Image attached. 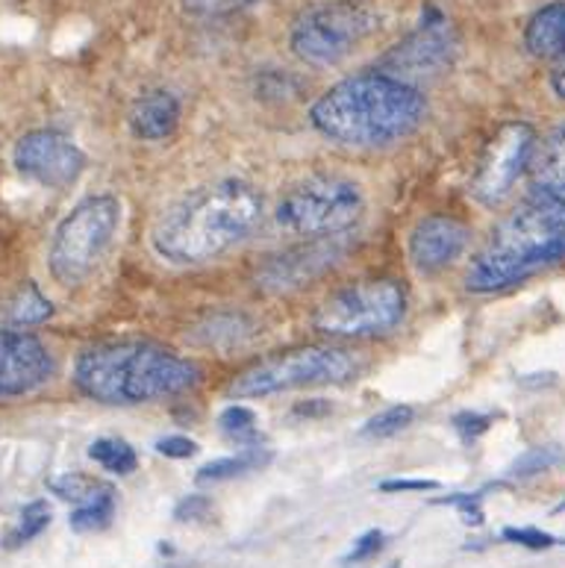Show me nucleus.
Listing matches in <instances>:
<instances>
[{
  "label": "nucleus",
  "mask_w": 565,
  "mask_h": 568,
  "mask_svg": "<svg viewBox=\"0 0 565 568\" xmlns=\"http://www.w3.org/2000/svg\"><path fill=\"white\" fill-rule=\"evenodd\" d=\"M427 101L415 85L383 71H363L330 85L310 110L321 136L347 148H383L422 128Z\"/></svg>",
  "instance_id": "nucleus-1"
},
{
  "label": "nucleus",
  "mask_w": 565,
  "mask_h": 568,
  "mask_svg": "<svg viewBox=\"0 0 565 568\" xmlns=\"http://www.w3.org/2000/svg\"><path fill=\"white\" fill-rule=\"evenodd\" d=\"M262 221V195L245 180H221L171 206L153 227V251L178 265L210 263L245 242Z\"/></svg>",
  "instance_id": "nucleus-2"
},
{
  "label": "nucleus",
  "mask_w": 565,
  "mask_h": 568,
  "mask_svg": "<svg viewBox=\"0 0 565 568\" xmlns=\"http://www.w3.org/2000/svg\"><path fill=\"white\" fill-rule=\"evenodd\" d=\"M201 381V365L153 342H101L74 363V386L110 407L174 398Z\"/></svg>",
  "instance_id": "nucleus-3"
},
{
  "label": "nucleus",
  "mask_w": 565,
  "mask_h": 568,
  "mask_svg": "<svg viewBox=\"0 0 565 568\" xmlns=\"http://www.w3.org/2000/svg\"><path fill=\"white\" fill-rule=\"evenodd\" d=\"M563 260L565 201L536 195L492 230L486 245L468 263L465 288L477 295H492Z\"/></svg>",
  "instance_id": "nucleus-4"
},
{
  "label": "nucleus",
  "mask_w": 565,
  "mask_h": 568,
  "mask_svg": "<svg viewBox=\"0 0 565 568\" xmlns=\"http://www.w3.org/2000/svg\"><path fill=\"white\" fill-rule=\"evenodd\" d=\"M380 27V12L369 0H324L295 18L289 48L310 69L345 62Z\"/></svg>",
  "instance_id": "nucleus-5"
},
{
  "label": "nucleus",
  "mask_w": 565,
  "mask_h": 568,
  "mask_svg": "<svg viewBox=\"0 0 565 568\" xmlns=\"http://www.w3.org/2000/svg\"><path fill=\"white\" fill-rule=\"evenodd\" d=\"M121 224V201L115 195L85 197L65 215L51 239L48 268L60 286H80L101 265Z\"/></svg>",
  "instance_id": "nucleus-6"
},
{
  "label": "nucleus",
  "mask_w": 565,
  "mask_h": 568,
  "mask_svg": "<svg viewBox=\"0 0 565 568\" xmlns=\"http://www.w3.org/2000/svg\"><path fill=\"white\" fill-rule=\"evenodd\" d=\"M365 213L363 189L354 180L336 178V174H315L289 189L278 204L280 230L301 239H327L342 236L354 227Z\"/></svg>",
  "instance_id": "nucleus-7"
},
{
  "label": "nucleus",
  "mask_w": 565,
  "mask_h": 568,
  "mask_svg": "<svg viewBox=\"0 0 565 568\" xmlns=\"http://www.w3.org/2000/svg\"><path fill=\"white\" fill-rule=\"evenodd\" d=\"M406 315V292L397 281H363L339 288L315 310L313 327L336 339H369L395 331Z\"/></svg>",
  "instance_id": "nucleus-8"
},
{
  "label": "nucleus",
  "mask_w": 565,
  "mask_h": 568,
  "mask_svg": "<svg viewBox=\"0 0 565 568\" xmlns=\"http://www.w3.org/2000/svg\"><path fill=\"white\" fill-rule=\"evenodd\" d=\"M356 372L354 359L339 348L327 345H306V348L286 351L269 356L239 374L230 392L236 398H269L280 392L304 389V386H324V383H345Z\"/></svg>",
  "instance_id": "nucleus-9"
},
{
  "label": "nucleus",
  "mask_w": 565,
  "mask_h": 568,
  "mask_svg": "<svg viewBox=\"0 0 565 568\" xmlns=\"http://www.w3.org/2000/svg\"><path fill=\"white\" fill-rule=\"evenodd\" d=\"M536 133L527 121H509L490 139L472 178V195L483 206H501L531 165Z\"/></svg>",
  "instance_id": "nucleus-10"
},
{
  "label": "nucleus",
  "mask_w": 565,
  "mask_h": 568,
  "mask_svg": "<svg viewBox=\"0 0 565 568\" xmlns=\"http://www.w3.org/2000/svg\"><path fill=\"white\" fill-rule=\"evenodd\" d=\"M456 51H460L456 33L436 9H431V16L424 18L422 27L406 36L404 42H397L380 60L377 71L413 85L418 80H433V77L445 74L454 65Z\"/></svg>",
  "instance_id": "nucleus-11"
},
{
  "label": "nucleus",
  "mask_w": 565,
  "mask_h": 568,
  "mask_svg": "<svg viewBox=\"0 0 565 568\" xmlns=\"http://www.w3.org/2000/svg\"><path fill=\"white\" fill-rule=\"evenodd\" d=\"M12 162L44 189H65L85 171V153L57 130H33L18 139Z\"/></svg>",
  "instance_id": "nucleus-12"
},
{
  "label": "nucleus",
  "mask_w": 565,
  "mask_h": 568,
  "mask_svg": "<svg viewBox=\"0 0 565 568\" xmlns=\"http://www.w3.org/2000/svg\"><path fill=\"white\" fill-rule=\"evenodd\" d=\"M342 254H345V247H342L339 236L306 239L304 245L269 256L256 268V286L265 288V292H274V295L301 288L315 281V277H321L327 268H333Z\"/></svg>",
  "instance_id": "nucleus-13"
},
{
  "label": "nucleus",
  "mask_w": 565,
  "mask_h": 568,
  "mask_svg": "<svg viewBox=\"0 0 565 568\" xmlns=\"http://www.w3.org/2000/svg\"><path fill=\"white\" fill-rule=\"evenodd\" d=\"M57 372L53 354L39 336L0 327V398L39 389Z\"/></svg>",
  "instance_id": "nucleus-14"
},
{
  "label": "nucleus",
  "mask_w": 565,
  "mask_h": 568,
  "mask_svg": "<svg viewBox=\"0 0 565 568\" xmlns=\"http://www.w3.org/2000/svg\"><path fill=\"white\" fill-rule=\"evenodd\" d=\"M472 230L447 215H431L415 224L410 236V260L422 274H440L465 254Z\"/></svg>",
  "instance_id": "nucleus-15"
},
{
  "label": "nucleus",
  "mask_w": 565,
  "mask_h": 568,
  "mask_svg": "<svg viewBox=\"0 0 565 568\" xmlns=\"http://www.w3.org/2000/svg\"><path fill=\"white\" fill-rule=\"evenodd\" d=\"M527 174H531L533 195L565 201V121L542 142H536Z\"/></svg>",
  "instance_id": "nucleus-16"
},
{
  "label": "nucleus",
  "mask_w": 565,
  "mask_h": 568,
  "mask_svg": "<svg viewBox=\"0 0 565 568\" xmlns=\"http://www.w3.org/2000/svg\"><path fill=\"white\" fill-rule=\"evenodd\" d=\"M180 124V101L178 94L157 89L142 98H135L130 106V130L135 139L144 142H162L169 139Z\"/></svg>",
  "instance_id": "nucleus-17"
},
{
  "label": "nucleus",
  "mask_w": 565,
  "mask_h": 568,
  "mask_svg": "<svg viewBox=\"0 0 565 568\" xmlns=\"http://www.w3.org/2000/svg\"><path fill=\"white\" fill-rule=\"evenodd\" d=\"M524 48L536 60H559L565 53V0L536 9L524 27Z\"/></svg>",
  "instance_id": "nucleus-18"
},
{
  "label": "nucleus",
  "mask_w": 565,
  "mask_h": 568,
  "mask_svg": "<svg viewBox=\"0 0 565 568\" xmlns=\"http://www.w3.org/2000/svg\"><path fill=\"white\" fill-rule=\"evenodd\" d=\"M251 333H253V324L248 322L242 313H219V315H210V318L198 327L194 342L203 345V348L230 351V348H239Z\"/></svg>",
  "instance_id": "nucleus-19"
},
{
  "label": "nucleus",
  "mask_w": 565,
  "mask_h": 568,
  "mask_svg": "<svg viewBox=\"0 0 565 568\" xmlns=\"http://www.w3.org/2000/svg\"><path fill=\"white\" fill-rule=\"evenodd\" d=\"M274 459L269 448H242L236 457H221L212 459L198 471V484H221V480H233V477L251 475V471H260Z\"/></svg>",
  "instance_id": "nucleus-20"
},
{
  "label": "nucleus",
  "mask_w": 565,
  "mask_h": 568,
  "mask_svg": "<svg viewBox=\"0 0 565 568\" xmlns=\"http://www.w3.org/2000/svg\"><path fill=\"white\" fill-rule=\"evenodd\" d=\"M3 315H7V322L12 327H33V324H42L51 318L53 304L42 295V288L36 286L33 281H27L16 295L9 297Z\"/></svg>",
  "instance_id": "nucleus-21"
},
{
  "label": "nucleus",
  "mask_w": 565,
  "mask_h": 568,
  "mask_svg": "<svg viewBox=\"0 0 565 568\" xmlns=\"http://www.w3.org/2000/svg\"><path fill=\"white\" fill-rule=\"evenodd\" d=\"M112 516H115V489L110 484H103L92 498L77 504V509L68 518V525L77 534H98L103 527H110Z\"/></svg>",
  "instance_id": "nucleus-22"
},
{
  "label": "nucleus",
  "mask_w": 565,
  "mask_h": 568,
  "mask_svg": "<svg viewBox=\"0 0 565 568\" xmlns=\"http://www.w3.org/2000/svg\"><path fill=\"white\" fill-rule=\"evenodd\" d=\"M51 525V507H48V500H33V504H27L24 509H21V516H18V521L7 530V536H3V548H9V551H16V548H21V545L33 542L36 536L44 534V527Z\"/></svg>",
  "instance_id": "nucleus-23"
},
{
  "label": "nucleus",
  "mask_w": 565,
  "mask_h": 568,
  "mask_svg": "<svg viewBox=\"0 0 565 568\" xmlns=\"http://www.w3.org/2000/svg\"><path fill=\"white\" fill-rule=\"evenodd\" d=\"M221 433L228 436L230 442H236L242 448H256L262 442L260 430H256V413L242 404H233L219 416Z\"/></svg>",
  "instance_id": "nucleus-24"
},
{
  "label": "nucleus",
  "mask_w": 565,
  "mask_h": 568,
  "mask_svg": "<svg viewBox=\"0 0 565 568\" xmlns=\"http://www.w3.org/2000/svg\"><path fill=\"white\" fill-rule=\"evenodd\" d=\"M89 457L103 466L112 475H130L139 466V457H135V450L127 445L124 439H98L92 442V448H89Z\"/></svg>",
  "instance_id": "nucleus-25"
},
{
  "label": "nucleus",
  "mask_w": 565,
  "mask_h": 568,
  "mask_svg": "<svg viewBox=\"0 0 565 568\" xmlns=\"http://www.w3.org/2000/svg\"><path fill=\"white\" fill-rule=\"evenodd\" d=\"M559 463H565V450L559 445H536V448L524 450L522 457L509 466L506 475L515 477V480H524V477H536L542 471H551Z\"/></svg>",
  "instance_id": "nucleus-26"
},
{
  "label": "nucleus",
  "mask_w": 565,
  "mask_h": 568,
  "mask_svg": "<svg viewBox=\"0 0 565 568\" xmlns=\"http://www.w3.org/2000/svg\"><path fill=\"white\" fill-rule=\"evenodd\" d=\"M415 409L406 407V404H395V407L383 409L374 418H369L363 427V436L369 439H389V436H395V433L406 430V427L413 425Z\"/></svg>",
  "instance_id": "nucleus-27"
},
{
  "label": "nucleus",
  "mask_w": 565,
  "mask_h": 568,
  "mask_svg": "<svg viewBox=\"0 0 565 568\" xmlns=\"http://www.w3.org/2000/svg\"><path fill=\"white\" fill-rule=\"evenodd\" d=\"M101 480H94V477L89 475H60V477H51L48 480V489H51L57 498L62 500H71V504H83V500L92 498L98 489H101Z\"/></svg>",
  "instance_id": "nucleus-28"
},
{
  "label": "nucleus",
  "mask_w": 565,
  "mask_h": 568,
  "mask_svg": "<svg viewBox=\"0 0 565 568\" xmlns=\"http://www.w3.org/2000/svg\"><path fill=\"white\" fill-rule=\"evenodd\" d=\"M260 0H180L183 12L192 18H215V16H230L239 9L253 7Z\"/></svg>",
  "instance_id": "nucleus-29"
},
{
  "label": "nucleus",
  "mask_w": 565,
  "mask_h": 568,
  "mask_svg": "<svg viewBox=\"0 0 565 568\" xmlns=\"http://www.w3.org/2000/svg\"><path fill=\"white\" fill-rule=\"evenodd\" d=\"M383 545H386V534L383 530H369L351 545V551L342 557V566H360V562L374 560L380 551H383Z\"/></svg>",
  "instance_id": "nucleus-30"
},
{
  "label": "nucleus",
  "mask_w": 565,
  "mask_h": 568,
  "mask_svg": "<svg viewBox=\"0 0 565 568\" xmlns=\"http://www.w3.org/2000/svg\"><path fill=\"white\" fill-rule=\"evenodd\" d=\"M504 539L522 545V548H531V551H548V548L559 545L554 536L539 530V527H504Z\"/></svg>",
  "instance_id": "nucleus-31"
},
{
  "label": "nucleus",
  "mask_w": 565,
  "mask_h": 568,
  "mask_svg": "<svg viewBox=\"0 0 565 568\" xmlns=\"http://www.w3.org/2000/svg\"><path fill=\"white\" fill-rule=\"evenodd\" d=\"M433 504H442V507H456L460 509V516H463L465 525H472V527L483 525L481 495H447V498H436Z\"/></svg>",
  "instance_id": "nucleus-32"
},
{
  "label": "nucleus",
  "mask_w": 565,
  "mask_h": 568,
  "mask_svg": "<svg viewBox=\"0 0 565 568\" xmlns=\"http://www.w3.org/2000/svg\"><path fill=\"white\" fill-rule=\"evenodd\" d=\"M492 416H483V413H472V409H465L460 416H454V430L460 433V439L463 442H474L481 439L483 433L490 430Z\"/></svg>",
  "instance_id": "nucleus-33"
},
{
  "label": "nucleus",
  "mask_w": 565,
  "mask_h": 568,
  "mask_svg": "<svg viewBox=\"0 0 565 568\" xmlns=\"http://www.w3.org/2000/svg\"><path fill=\"white\" fill-rule=\"evenodd\" d=\"M212 513V500L206 495H189L174 507V518L178 521H203V518H210Z\"/></svg>",
  "instance_id": "nucleus-34"
},
{
  "label": "nucleus",
  "mask_w": 565,
  "mask_h": 568,
  "mask_svg": "<svg viewBox=\"0 0 565 568\" xmlns=\"http://www.w3.org/2000/svg\"><path fill=\"white\" fill-rule=\"evenodd\" d=\"M157 450L169 459H189L198 454V445L186 436H165V439L157 442Z\"/></svg>",
  "instance_id": "nucleus-35"
},
{
  "label": "nucleus",
  "mask_w": 565,
  "mask_h": 568,
  "mask_svg": "<svg viewBox=\"0 0 565 568\" xmlns=\"http://www.w3.org/2000/svg\"><path fill=\"white\" fill-rule=\"evenodd\" d=\"M383 493H431V489H440L436 480H383L380 484Z\"/></svg>",
  "instance_id": "nucleus-36"
},
{
  "label": "nucleus",
  "mask_w": 565,
  "mask_h": 568,
  "mask_svg": "<svg viewBox=\"0 0 565 568\" xmlns=\"http://www.w3.org/2000/svg\"><path fill=\"white\" fill-rule=\"evenodd\" d=\"M551 89L557 94L559 101H565V53L559 60H554V69H551Z\"/></svg>",
  "instance_id": "nucleus-37"
},
{
  "label": "nucleus",
  "mask_w": 565,
  "mask_h": 568,
  "mask_svg": "<svg viewBox=\"0 0 565 568\" xmlns=\"http://www.w3.org/2000/svg\"><path fill=\"white\" fill-rule=\"evenodd\" d=\"M330 409V404L327 400H310V404H297L295 407V413L297 416H321V413H327Z\"/></svg>",
  "instance_id": "nucleus-38"
},
{
  "label": "nucleus",
  "mask_w": 565,
  "mask_h": 568,
  "mask_svg": "<svg viewBox=\"0 0 565 568\" xmlns=\"http://www.w3.org/2000/svg\"><path fill=\"white\" fill-rule=\"evenodd\" d=\"M160 554H169V557H171V554H174V548H171V545L162 542V545H160Z\"/></svg>",
  "instance_id": "nucleus-39"
},
{
  "label": "nucleus",
  "mask_w": 565,
  "mask_h": 568,
  "mask_svg": "<svg viewBox=\"0 0 565 568\" xmlns=\"http://www.w3.org/2000/svg\"><path fill=\"white\" fill-rule=\"evenodd\" d=\"M563 509H565V500H563V504H559L557 509H554V513H563Z\"/></svg>",
  "instance_id": "nucleus-40"
},
{
  "label": "nucleus",
  "mask_w": 565,
  "mask_h": 568,
  "mask_svg": "<svg viewBox=\"0 0 565 568\" xmlns=\"http://www.w3.org/2000/svg\"><path fill=\"white\" fill-rule=\"evenodd\" d=\"M389 568H401V566H389Z\"/></svg>",
  "instance_id": "nucleus-41"
}]
</instances>
